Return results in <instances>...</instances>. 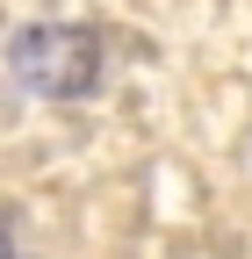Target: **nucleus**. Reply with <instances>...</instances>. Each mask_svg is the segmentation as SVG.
I'll return each instance as SVG.
<instances>
[{
  "mask_svg": "<svg viewBox=\"0 0 252 259\" xmlns=\"http://www.w3.org/2000/svg\"><path fill=\"white\" fill-rule=\"evenodd\" d=\"M8 72L44 101H79L101 87V36L79 22H44L8 44Z\"/></svg>",
  "mask_w": 252,
  "mask_h": 259,
  "instance_id": "obj_1",
  "label": "nucleus"
},
{
  "mask_svg": "<svg viewBox=\"0 0 252 259\" xmlns=\"http://www.w3.org/2000/svg\"><path fill=\"white\" fill-rule=\"evenodd\" d=\"M0 259H15V245H8V231H0Z\"/></svg>",
  "mask_w": 252,
  "mask_h": 259,
  "instance_id": "obj_2",
  "label": "nucleus"
}]
</instances>
